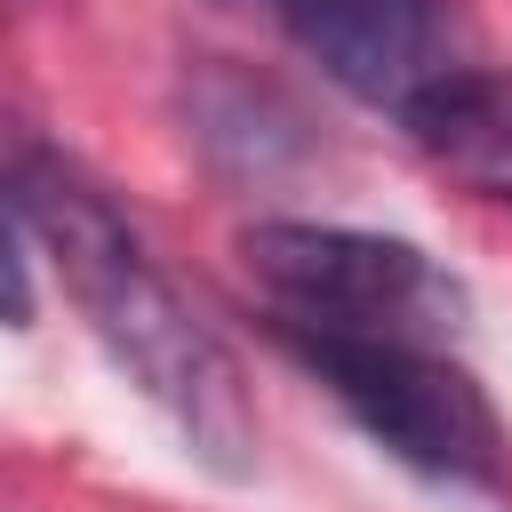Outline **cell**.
<instances>
[{
    "label": "cell",
    "instance_id": "obj_1",
    "mask_svg": "<svg viewBox=\"0 0 512 512\" xmlns=\"http://www.w3.org/2000/svg\"><path fill=\"white\" fill-rule=\"evenodd\" d=\"M16 216L32 224V240L56 256L72 304L88 312L96 344L120 360V376L184 432V448L216 472H248L256 464V400L240 360L224 352V336L184 304V288L152 264V248L136 240V224L56 152L16 160L8 176Z\"/></svg>",
    "mask_w": 512,
    "mask_h": 512
},
{
    "label": "cell",
    "instance_id": "obj_3",
    "mask_svg": "<svg viewBox=\"0 0 512 512\" xmlns=\"http://www.w3.org/2000/svg\"><path fill=\"white\" fill-rule=\"evenodd\" d=\"M280 344L408 472L456 488H488L504 472V424L440 344H408V336H280Z\"/></svg>",
    "mask_w": 512,
    "mask_h": 512
},
{
    "label": "cell",
    "instance_id": "obj_2",
    "mask_svg": "<svg viewBox=\"0 0 512 512\" xmlns=\"http://www.w3.org/2000/svg\"><path fill=\"white\" fill-rule=\"evenodd\" d=\"M248 280L272 304V336H408L440 344L464 320V288L392 232L360 224H248Z\"/></svg>",
    "mask_w": 512,
    "mask_h": 512
},
{
    "label": "cell",
    "instance_id": "obj_7",
    "mask_svg": "<svg viewBox=\"0 0 512 512\" xmlns=\"http://www.w3.org/2000/svg\"><path fill=\"white\" fill-rule=\"evenodd\" d=\"M0 8H16V0H0Z\"/></svg>",
    "mask_w": 512,
    "mask_h": 512
},
{
    "label": "cell",
    "instance_id": "obj_4",
    "mask_svg": "<svg viewBox=\"0 0 512 512\" xmlns=\"http://www.w3.org/2000/svg\"><path fill=\"white\" fill-rule=\"evenodd\" d=\"M288 40L360 104L408 112L432 80H448V0H272Z\"/></svg>",
    "mask_w": 512,
    "mask_h": 512
},
{
    "label": "cell",
    "instance_id": "obj_6",
    "mask_svg": "<svg viewBox=\"0 0 512 512\" xmlns=\"http://www.w3.org/2000/svg\"><path fill=\"white\" fill-rule=\"evenodd\" d=\"M32 312V280H24V256H16V240H8V224H0V320L16 328Z\"/></svg>",
    "mask_w": 512,
    "mask_h": 512
},
{
    "label": "cell",
    "instance_id": "obj_5",
    "mask_svg": "<svg viewBox=\"0 0 512 512\" xmlns=\"http://www.w3.org/2000/svg\"><path fill=\"white\" fill-rule=\"evenodd\" d=\"M400 120H408L416 152H424L448 184H464V192H480V200H512V64H504V72L456 64V72L432 80Z\"/></svg>",
    "mask_w": 512,
    "mask_h": 512
}]
</instances>
